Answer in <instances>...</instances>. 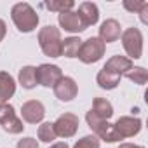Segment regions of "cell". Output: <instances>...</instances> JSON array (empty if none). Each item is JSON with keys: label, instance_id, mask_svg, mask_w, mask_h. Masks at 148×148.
<instances>
[{"label": "cell", "instance_id": "6da1fadb", "mask_svg": "<svg viewBox=\"0 0 148 148\" xmlns=\"http://www.w3.org/2000/svg\"><path fill=\"white\" fill-rule=\"evenodd\" d=\"M11 18L21 33H30L38 26V14L26 2H18L11 9Z\"/></svg>", "mask_w": 148, "mask_h": 148}, {"label": "cell", "instance_id": "7a4b0ae2", "mask_svg": "<svg viewBox=\"0 0 148 148\" xmlns=\"http://www.w3.org/2000/svg\"><path fill=\"white\" fill-rule=\"evenodd\" d=\"M38 45L42 52L49 58H59L61 56V32L59 28L47 25L40 28L38 32Z\"/></svg>", "mask_w": 148, "mask_h": 148}, {"label": "cell", "instance_id": "3957f363", "mask_svg": "<svg viewBox=\"0 0 148 148\" xmlns=\"http://www.w3.org/2000/svg\"><path fill=\"white\" fill-rule=\"evenodd\" d=\"M86 122H87V125L91 127V131L94 132V136H96L99 141L117 143V141H120V139H122V138L117 134V131H115L113 124H110L108 120H101V119H98L91 110H89V112H87V115H86Z\"/></svg>", "mask_w": 148, "mask_h": 148}, {"label": "cell", "instance_id": "277c9868", "mask_svg": "<svg viewBox=\"0 0 148 148\" xmlns=\"http://www.w3.org/2000/svg\"><path fill=\"white\" fill-rule=\"evenodd\" d=\"M105 49H106V45L98 37H91L87 40H82L77 58L86 64H92V63H98L105 56Z\"/></svg>", "mask_w": 148, "mask_h": 148}, {"label": "cell", "instance_id": "5b68a950", "mask_svg": "<svg viewBox=\"0 0 148 148\" xmlns=\"http://www.w3.org/2000/svg\"><path fill=\"white\" fill-rule=\"evenodd\" d=\"M122 38V45L125 54L129 56V59H139L143 56V35L138 28H127L122 32L120 35Z\"/></svg>", "mask_w": 148, "mask_h": 148}, {"label": "cell", "instance_id": "8992f818", "mask_svg": "<svg viewBox=\"0 0 148 148\" xmlns=\"http://www.w3.org/2000/svg\"><path fill=\"white\" fill-rule=\"evenodd\" d=\"M52 125L58 138H73L79 131V117L75 113H63L56 119V122H52Z\"/></svg>", "mask_w": 148, "mask_h": 148}, {"label": "cell", "instance_id": "52a82bcc", "mask_svg": "<svg viewBox=\"0 0 148 148\" xmlns=\"http://www.w3.org/2000/svg\"><path fill=\"white\" fill-rule=\"evenodd\" d=\"M63 77V71L58 64L44 63L37 66V84L42 87H54Z\"/></svg>", "mask_w": 148, "mask_h": 148}, {"label": "cell", "instance_id": "ba28073f", "mask_svg": "<svg viewBox=\"0 0 148 148\" xmlns=\"http://www.w3.org/2000/svg\"><path fill=\"white\" fill-rule=\"evenodd\" d=\"M54 89V96L59 99V101H63V103H68V101H73L77 98V94H79V86H77V82L73 80L71 77H61V80L52 87Z\"/></svg>", "mask_w": 148, "mask_h": 148}, {"label": "cell", "instance_id": "9c48e42d", "mask_svg": "<svg viewBox=\"0 0 148 148\" xmlns=\"http://www.w3.org/2000/svg\"><path fill=\"white\" fill-rule=\"evenodd\" d=\"M21 117L28 124H40L45 117V106L38 99H30L21 106Z\"/></svg>", "mask_w": 148, "mask_h": 148}, {"label": "cell", "instance_id": "30bf717a", "mask_svg": "<svg viewBox=\"0 0 148 148\" xmlns=\"http://www.w3.org/2000/svg\"><path fill=\"white\" fill-rule=\"evenodd\" d=\"M117 134L124 139V138H132L136 136L141 127H143V122L138 119V117H120L115 124H113Z\"/></svg>", "mask_w": 148, "mask_h": 148}, {"label": "cell", "instance_id": "8fae6325", "mask_svg": "<svg viewBox=\"0 0 148 148\" xmlns=\"http://www.w3.org/2000/svg\"><path fill=\"white\" fill-rule=\"evenodd\" d=\"M122 35V30H120V23L117 19H106L101 23L99 26V40L106 45V44H112V42H117Z\"/></svg>", "mask_w": 148, "mask_h": 148}, {"label": "cell", "instance_id": "7c38bea8", "mask_svg": "<svg viewBox=\"0 0 148 148\" xmlns=\"http://www.w3.org/2000/svg\"><path fill=\"white\" fill-rule=\"evenodd\" d=\"M58 23H59V26H61L64 32H68V33H80V32L86 30V26L82 25V21H80V18H79V14L73 12V11L58 14Z\"/></svg>", "mask_w": 148, "mask_h": 148}, {"label": "cell", "instance_id": "4fadbf2b", "mask_svg": "<svg viewBox=\"0 0 148 148\" xmlns=\"http://www.w3.org/2000/svg\"><path fill=\"white\" fill-rule=\"evenodd\" d=\"M82 25L87 28V26H94L99 19V9L94 2H82L79 5V11H77Z\"/></svg>", "mask_w": 148, "mask_h": 148}, {"label": "cell", "instance_id": "5bb4252c", "mask_svg": "<svg viewBox=\"0 0 148 148\" xmlns=\"http://www.w3.org/2000/svg\"><path fill=\"white\" fill-rule=\"evenodd\" d=\"M134 64H132V61L129 59V58H125V56H112L108 61H106V64L103 66V70H106V71H112V73H117V75H125V73L132 68Z\"/></svg>", "mask_w": 148, "mask_h": 148}, {"label": "cell", "instance_id": "9a60e30c", "mask_svg": "<svg viewBox=\"0 0 148 148\" xmlns=\"http://www.w3.org/2000/svg\"><path fill=\"white\" fill-rule=\"evenodd\" d=\"M16 92V80L11 73L0 71V103H7Z\"/></svg>", "mask_w": 148, "mask_h": 148}, {"label": "cell", "instance_id": "2e32d148", "mask_svg": "<svg viewBox=\"0 0 148 148\" xmlns=\"http://www.w3.org/2000/svg\"><path fill=\"white\" fill-rule=\"evenodd\" d=\"M96 82H98V86L101 89L112 91V89H115L120 84V75L112 73V71H106V70H99L98 75H96Z\"/></svg>", "mask_w": 148, "mask_h": 148}, {"label": "cell", "instance_id": "e0dca14e", "mask_svg": "<svg viewBox=\"0 0 148 148\" xmlns=\"http://www.w3.org/2000/svg\"><path fill=\"white\" fill-rule=\"evenodd\" d=\"M91 112H92L98 119H101V120H110L112 115H113V106H112V103H110L108 99H105V98H96L94 103H92Z\"/></svg>", "mask_w": 148, "mask_h": 148}, {"label": "cell", "instance_id": "ac0fdd59", "mask_svg": "<svg viewBox=\"0 0 148 148\" xmlns=\"http://www.w3.org/2000/svg\"><path fill=\"white\" fill-rule=\"evenodd\" d=\"M19 84L23 86V89H35L37 87V68L35 66H23L19 70Z\"/></svg>", "mask_w": 148, "mask_h": 148}, {"label": "cell", "instance_id": "d6986e66", "mask_svg": "<svg viewBox=\"0 0 148 148\" xmlns=\"http://www.w3.org/2000/svg\"><path fill=\"white\" fill-rule=\"evenodd\" d=\"M82 40L79 37H68L64 40H61V56L64 58H77L79 51H80Z\"/></svg>", "mask_w": 148, "mask_h": 148}, {"label": "cell", "instance_id": "ffe728a7", "mask_svg": "<svg viewBox=\"0 0 148 148\" xmlns=\"http://www.w3.org/2000/svg\"><path fill=\"white\" fill-rule=\"evenodd\" d=\"M125 77L134 82L136 86H145L146 80H148V71L143 68V66H132L127 73H125Z\"/></svg>", "mask_w": 148, "mask_h": 148}, {"label": "cell", "instance_id": "44dd1931", "mask_svg": "<svg viewBox=\"0 0 148 148\" xmlns=\"http://www.w3.org/2000/svg\"><path fill=\"white\" fill-rule=\"evenodd\" d=\"M2 129L5 131V132H9V134H19V132H23L25 131V125H23V120L18 117V115H12V117H9L7 120H4L2 124Z\"/></svg>", "mask_w": 148, "mask_h": 148}, {"label": "cell", "instance_id": "7402d4cb", "mask_svg": "<svg viewBox=\"0 0 148 148\" xmlns=\"http://www.w3.org/2000/svg\"><path fill=\"white\" fill-rule=\"evenodd\" d=\"M37 136H38V139H40L42 143H52V141L58 138L56 132H54V125H52V122H42V124L38 125Z\"/></svg>", "mask_w": 148, "mask_h": 148}, {"label": "cell", "instance_id": "603a6c76", "mask_svg": "<svg viewBox=\"0 0 148 148\" xmlns=\"http://www.w3.org/2000/svg\"><path fill=\"white\" fill-rule=\"evenodd\" d=\"M45 7H47L49 11H54V12L61 14V12L71 11L73 7H75V4H73L71 0H51V2L45 4Z\"/></svg>", "mask_w": 148, "mask_h": 148}, {"label": "cell", "instance_id": "cb8c5ba5", "mask_svg": "<svg viewBox=\"0 0 148 148\" xmlns=\"http://www.w3.org/2000/svg\"><path fill=\"white\" fill-rule=\"evenodd\" d=\"M99 146H101V141L94 134H87L73 145V148H99Z\"/></svg>", "mask_w": 148, "mask_h": 148}, {"label": "cell", "instance_id": "d4e9b609", "mask_svg": "<svg viewBox=\"0 0 148 148\" xmlns=\"http://www.w3.org/2000/svg\"><path fill=\"white\" fill-rule=\"evenodd\" d=\"M148 2H145V0H124V7L129 11V12H139L145 5H146Z\"/></svg>", "mask_w": 148, "mask_h": 148}, {"label": "cell", "instance_id": "484cf974", "mask_svg": "<svg viewBox=\"0 0 148 148\" xmlns=\"http://www.w3.org/2000/svg\"><path fill=\"white\" fill-rule=\"evenodd\" d=\"M12 115H16L12 105H9V103H0V124H2L4 120H7L9 117H12Z\"/></svg>", "mask_w": 148, "mask_h": 148}, {"label": "cell", "instance_id": "4316f807", "mask_svg": "<svg viewBox=\"0 0 148 148\" xmlns=\"http://www.w3.org/2000/svg\"><path fill=\"white\" fill-rule=\"evenodd\" d=\"M16 148H38V141L33 138H23L18 141Z\"/></svg>", "mask_w": 148, "mask_h": 148}, {"label": "cell", "instance_id": "83f0119b", "mask_svg": "<svg viewBox=\"0 0 148 148\" xmlns=\"http://www.w3.org/2000/svg\"><path fill=\"white\" fill-rule=\"evenodd\" d=\"M7 33V26H5V21L4 19H0V42H2V38L5 37Z\"/></svg>", "mask_w": 148, "mask_h": 148}, {"label": "cell", "instance_id": "f1b7e54d", "mask_svg": "<svg viewBox=\"0 0 148 148\" xmlns=\"http://www.w3.org/2000/svg\"><path fill=\"white\" fill-rule=\"evenodd\" d=\"M146 12H148V4L139 11V14H141V23H148V18H146Z\"/></svg>", "mask_w": 148, "mask_h": 148}, {"label": "cell", "instance_id": "f546056e", "mask_svg": "<svg viewBox=\"0 0 148 148\" xmlns=\"http://www.w3.org/2000/svg\"><path fill=\"white\" fill-rule=\"evenodd\" d=\"M119 148H145L141 145H134V143H120Z\"/></svg>", "mask_w": 148, "mask_h": 148}, {"label": "cell", "instance_id": "4dcf8cb0", "mask_svg": "<svg viewBox=\"0 0 148 148\" xmlns=\"http://www.w3.org/2000/svg\"><path fill=\"white\" fill-rule=\"evenodd\" d=\"M49 148H70V146H68L64 141H61V143H54V145H52V146H49Z\"/></svg>", "mask_w": 148, "mask_h": 148}]
</instances>
